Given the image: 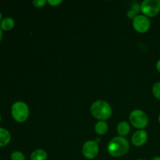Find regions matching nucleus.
I'll return each instance as SVG.
<instances>
[{"label":"nucleus","instance_id":"f3484780","mask_svg":"<svg viewBox=\"0 0 160 160\" xmlns=\"http://www.w3.org/2000/svg\"><path fill=\"white\" fill-rule=\"evenodd\" d=\"M48 2L46 0H34L33 1V5L37 8H42L47 4Z\"/></svg>","mask_w":160,"mask_h":160},{"label":"nucleus","instance_id":"9d476101","mask_svg":"<svg viewBox=\"0 0 160 160\" xmlns=\"http://www.w3.org/2000/svg\"><path fill=\"white\" fill-rule=\"evenodd\" d=\"M117 131L118 133L119 136H120V137H125L131 131V126H130V124L128 122L121 121L117 125Z\"/></svg>","mask_w":160,"mask_h":160},{"label":"nucleus","instance_id":"6ab92c4d","mask_svg":"<svg viewBox=\"0 0 160 160\" xmlns=\"http://www.w3.org/2000/svg\"><path fill=\"white\" fill-rule=\"evenodd\" d=\"M156 70H157V71L160 73V59L157 61V62H156Z\"/></svg>","mask_w":160,"mask_h":160},{"label":"nucleus","instance_id":"f8f14e48","mask_svg":"<svg viewBox=\"0 0 160 160\" xmlns=\"http://www.w3.org/2000/svg\"><path fill=\"white\" fill-rule=\"evenodd\" d=\"M30 158L31 160H46L48 158V154L45 150L42 148H38L31 152Z\"/></svg>","mask_w":160,"mask_h":160},{"label":"nucleus","instance_id":"1a4fd4ad","mask_svg":"<svg viewBox=\"0 0 160 160\" xmlns=\"http://www.w3.org/2000/svg\"><path fill=\"white\" fill-rule=\"evenodd\" d=\"M11 134L7 129L0 128V148L9 145L11 141Z\"/></svg>","mask_w":160,"mask_h":160},{"label":"nucleus","instance_id":"5701e85b","mask_svg":"<svg viewBox=\"0 0 160 160\" xmlns=\"http://www.w3.org/2000/svg\"><path fill=\"white\" fill-rule=\"evenodd\" d=\"M158 120H159V123H160V114L159 115V117H158Z\"/></svg>","mask_w":160,"mask_h":160},{"label":"nucleus","instance_id":"f257e3e1","mask_svg":"<svg viewBox=\"0 0 160 160\" xmlns=\"http://www.w3.org/2000/svg\"><path fill=\"white\" fill-rule=\"evenodd\" d=\"M130 148V144L124 137L113 138L107 145V152L112 157H122L128 153Z\"/></svg>","mask_w":160,"mask_h":160},{"label":"nucleus","instance_id":"20e7f679","mask_svg":"<svg viewBox=\"0 0 160 160\" xmlns=\"http://www.w3.org/2000/svg\"><path fill=\"white\" fill-rule=\"evenodd\" d=\"M131 124L138 130H144L148 124V115L141 109H134L129 116Z\"/></svg>","mask_w":160,"mask_h":160},{"label":"nucleus","instance_id":"39448f33","mask_svg":"<svg viewBox=\"0 0 160 160\" xmlns=\"http://www.w3.org/2000/svg\"><path fill=\"white\" fill-rule=\"evenodd\" d=\"M140 6L141 12L147 17H156L160 12V0H145Z\"/></svg>","mask_w":160,"mask_h":160},{"label":"nucleus","instance_id":"4468645a","mask_svg":"<svg viewBox=\"0 0 160 160\" xmlns=\"http://www.w3.org/2000/svg\"><path fill=\"white\" fill-rule=\"evenodd\" d=\"M141 12V6L138 2H134L131 6V9L128 12V17L129 19H133L138 15L139 12Z\"/></svg>","mask_w":160,"mask_h":160},{"label":"nucleus","instance_id":"9b49d317","mask_svg":"<svg viewBox=\"0 0 160 160\" xmlns=\"http://www.w3.org/2000/svg\"><path fill=\"white\" fill-rule=\"evenodd\" d=\"M14 26H15V21L12 17H9L3 18L0 23V28L4 31H11L14 28Z\"/></svg>","mask_w":160,"mask_h":160},{"label":"nucleus","instance_id":"a211bd4d","mask_svg":"<svg viewBox=\"0 0 160 160\" xmlns=\"http://www.w3.org/2000/svg\"><path fill=\"white\" fill-rule=\"evenodd\" d=\"M48 4H49L52 6H57L60 3H62V0H48Z\"/></svg>","mask_w":160,"mask_h":160},{"label":"nucleus","instance_id":"dca6fc26","mask_svg":"<svg viewBox=\"0 0 160 160\" xmlns=\"http://www.w3.org/2000/svg\"><path fill=\"white\" fill-rule=\"evenodd\" d=\"M152 94L156 99L160 101V81L156 82L152 86Z\"/></svg>","mask_w":160,"mask_h":160},{"label":"nucleus","instance_id":"ddd939ff","mask_svg":"<svg viewBox=\"0 0 160 160\" xmlns=\"http://www.w3.org/2000/svg\"><path fill=\"white\" fill-rule=\"evenodd\" d=\"M109 127H108L107 123L102 120H98L95 126V131L97 134L98 135H104L107 133Z\"/></svg>","mask_w":160,"mask_h":160},{"label":"nucleus","instance_id":"423d86ee","mask_svg":"<svg viewBox=\"0 0 160 160\" xmlns=\"http://www.w3.org/2000/svg\"><path fill=\"white\" fill-rule=\"evenodd\" d=\"M133 28L137 32L140 34H145L148 31L151 27V22L148 17L143 14H138L133 19Z\"/></svg>","mask_w":160,"mask_h":160},{"label":"nucleus","instance_id":"f03ea898","mask_svg":"<svg viewBox=\"0 0 160 160\" xmlns=\"http://www.w3.org/2000/svg\"><path fill=\"white\" fill-rule=\"evenodd\" d=\"M91 113L97 120L106 121L112 116V106L104 100H98L91 106Z\"/></svg>","mask_w":160,"mask_h":160},{"label":"nucleus","instance_id":"aec40b11","mask_svg":"<svg viewBox=\"0 0 160 160\" xmlns=\"http://www.w3.org/2000/svg\"><path fill=\"white\" fill-rule=\"evenodd\" d=\"M2 36H3V34H2V30L1 28H0V43H1L2 40Z\"/></svg>","mask_w":160,"mask_h":160},{"label":"nucleus","instance_id":"7ed1b4c3","mask_svg":"<svg viewBox=\"0 0 160 160\" xmlns=\"http://www.w3.org/2000/svg\"><path fill=\"white\" fill-rule=\"evenodd\" d=\"M29 107L24 102H16L11 107V115L13 120L18 123H23L26 121L29 117Z\"/></svg>","mask_w":160,"mask_h":160},{"label":"nucleus","instance_id":"b1692460","mask_svg":"<svg viewBox=\"0 0 160 160\" xmlns=\"http://www.w3.org/2000/svg\"><path fill=\"white\" fill-rule=\"evenodd\" d=\"M1 120H2V116H1V113H0V123H1Z\"/></svg>","mask_w":160,"mask_h":160},{"label":"nucleus","instance_id":"2eb2a0df","mask_svg":"<svg viewBox=\"0 0 160 160\" xmlns=\"http://www.w3.org/2000/svg\"><path fill=\"white\" fill-rule=\"evenodd\" d=\"M10 159L11 160H25L24 154L20 151H14L11 153L10 155Z\"/></svg>","mask_w":160,"mask_h":160},{"label":"nucleus","instance_id":"393cba45","mask_svg":"<svg viewBox=\"0 0 160 160\" xmlns=\"http://www.w3.org/2000/svg\"><path fill=\"white\" fill-rule=\"evenodd\" d=\"M137 160H145V159H137Z\"/></svg>","mask_w":160,"mask_h":160},{"label":"nucleus","instance_id":"4be33fe9","mask_svg":"<svg viewBox=\"0 0 160 160\" xmlns=\"http://www.w3.org/2000/svg\"><path fill=\"white\" fill-rule=\"evenodd\" d=\"M2 12H0V23H1V21H2Z\"/></svg>","mask_w":160,"mask_h":160},{"label":"nucleus","instance_id":"6e6552de","mask_svg":"<svg viewBox=\"0 0 160 160\" xmlns=\"http://www.w3.org/2000/svg\"><path fill=\"white\" fill-rule=\"evenodd\" d=\"M148 140V133L145 130H138L133 134L131 142L136 147H141L145 145Z\"/></svg>","mask_w":160,"mask_h":160},{"label":"nucleus","instance_id":"0eeeda50","mask_svg":"<svg viewBox=\"0 0 160 160\" xmlns=\"http://www.w3.org/2000/svg\"><path fill=\"white\" fill-rule=\"evenodd\" d=\"M99 153V146L95 141L89 140L82 146V154L84 158L92 160L95 159Z\"/></svg>","mask_w":160,"mask_h":160},{"label":"nucleus","instance_id":"412c9836","mask_svg":"<svg viewBox=\"0 0 160 160\" xmlns=\"http://www.w3.org/2000/svg\"><path fill=\"white\" fill-rule=\"evenodd\" d=\"M151 160H160V156H155Z\"/></svg>","mask_w":160,"mask_h":160}]
</instances>
